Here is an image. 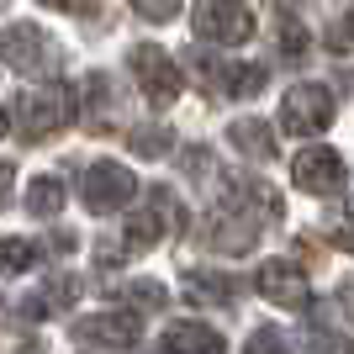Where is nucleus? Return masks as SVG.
<instances>
[{
	"instance_id": "6",
	"label": "nucleus",
	"mask_w": 354,
	"mask_h": 354,
	"mask_svg": "<svg viewBox=\"0 0 354 354\" xmlns=\"http://www.w3.org/2000/svg\"><path fill=\"white\" fill-rule=\"evenodd\" d=\"M133 175L122 169V164H111V159H101V164H90V175H85V207L90 212H117V207H127L133 201Z\"/></svg>"
},
{
	"instance_id": "12",
	"label": "nucleus",
	"mask_w": 354,
	"mask_h": 354,
	"mask_svg": "<svg viewBox=\"0 0 354 354\" xmlns=\"http://www.w3.org/2000/svg\"><path fill=\"white\" fill-rule=\"evenodd\" d=\"M32 265H37V249L27 238H0V275H21Z\"/></svg>"
},
{
	"instance_id": "19",
	"label": "nucleus",
	"mask_w": 354,
	"mask_h": 354,
	"mask_svg": "<svg viewBox=\"0 0 354 354\" xmlns=\"http://www.w3.org/2000/svg\"><path fill=\"white\" fill-rule=\"evenodd\" d=\"M127 296H133L138 307H164V286H148V281H138Z\"/></svg>"
},
{
	"instance_id": "4",
	"label": "nucleus",
	"mask_w": 354,
	"mask_h": 354,
	"mask_svg": "<svg viewBox=\"0 0 354 354\" xmlns=\"http://www.w3.org/2000/svg\"><path fill=\"white\" fill-rule=\"evenodd\" d=\"M69 90L64 85H48V90H27L21 95V127H27V138H48L59 133L64 122H69Z\"/></svg>"
},
{
	"instance_id": "3",
	"label": "nucleus",
	"mask_w": 354,
	"mask_h": 354,
	"mask_svg": "<svg viewBox=\"0 0 354 354\" xmlns=\"http://www.w3.org/2000/svg\"><path fill=\"white\" fill-rule=\"evenodd\" d=\"M291 180H296V191H307V196H339L344 191V159L333 148H307V153L291 159Z\"/></svg>"
},
{
	"instance_id": "10",
	"label": "nucleus",
	"mask_w": 354,
	"mask_h": 354,
	"mask_svg": "<svg viewBox=\"0 0 354 354\" xmlns=\"http://www.w3.org/2000/svg\"><path fill=\"white\" fill-rule=\"evenodd\" d=\"M185 291H191V301H233L238 286L227 281V275H207V270H196L191 281H185Z\"/></svg>"
},
{
	"instance_id": "11",
	"label": "nucleus",
	"mask_w": 354,
	"mask_h": 354,
	"mask_svg": "<svg viewBox=\"0 0 354 354\" xmlns=\"http://www.w3.org/2000/svg\"><path fill=\"white\" fill-rule=\"evenodd\" d=\"M233 143L249 148L254 159H270V153H275V138H270L265 122H233Z\"/></svg>"
},
{
	"instance_id": "23",
	"label": "nucleus",
	"mask_w": 354,
	"mask_h": 354,
	"mask_svg": "<svg viewBox=\"0 0 354 354\" xmlns=\"http://www.w3.org/2000/svg\"><path fill=\"white\" fill-rule=\"evenodd\" d=\"M0 133H6V111H0Z\"/></svg>"
},
{
	"instance_id": "16",
	"label": "nucleus",
	"mask_w": 354,
	"mask_h": 354,
	"mask_svg": "<svg viewBox=\"0 0 354 354\" xmlns=\"http://www.w3.org/2000/svg\"><path fill=\"white\" fill-rule=\"evenodd\" d=\"M333 243H339V249H349V254H354V201H344L339 222H333Z\"/></svg>"
},
{
	"instance_id": "20",
	"label": "nucleus",
	"mask_w": 354,
	"mask_h": 354,
	"mask_svg": "<svg viewBox=\"0 0 354 354\" xmlns=\"http://www.w3.org/2000/svg\"><path fill=\"white\" fill-rule=\"evenodd\" d=\"M143 16H153V21H164V16H175L180 11V0H133Z\"/></svg>"
},
{
	"instance_id": "22",
	"label": "nucleus",
	"mask_w": 354,
	"mask_h": 354,
	"mask_svg": "<svg viewBox=\"0 0 354 354\" xmlns=\"http://www.w3.org/2000/svg\"><path fill=\"white\" fill-rule=\"evenodd\" d=\"M6 191H11V164H0V201H6Z\"/></svg>"
},
{
	"instance_id": "18",
	"label": "nucleus",
	"mask_w": 354,
	"mask_h": 354,
	"mask_svg": "<svg viewBox=\"0 0 354 354\" xmlns=\"http://www.w3.org/2000/svg\"><path fill=\"white\" fill-rule=\"evenodd\" d=\"M281 48H286V53H301V48H307V32H301L296 16H286V21H281Z\"/></svg>"
},
{
	"instance_id": "9",
	"label": "nucleus",
	"mask_w": 354,
	"mask_h": 354,
	"mask_svg": "<svg viewBox=\"0 0 354 354\" xmlns=\"http://www.w3.org/2000/svg\"><path fill=\"white\" fill-rule=\"evenodd\" d=\"M164 349H169V354H222V339L212 333L207 323H169Z\"/></svg>"
},
{
	"instance_id": "21",
	"label": "nucleus",
	"mask_w": 354,
	"mask_h": 354,
	"mask_svg": "<svg viewBox=\"0 0 354 354\" xmlns=\"http://www.w3.org/2000/svg\"><path fill=\"white\" fill-rule=\"evenodd\" d=\"M48 6H59V11H74V16L95 11V0H48Z\"/></svg>"
},
{
	"instance_id": "1",
	"label": "nucleus",
	"mask_w": 354,
	"mask_h": 354,
	"mask_svg": "<svg viewBox=\"0 0 354 354\" xmlns=\"http://www.w3.org/2000/svg\"><path fill=\"white\" fill-rule=\"evenodd\" d=\"M328 122H333V95L323 85H296L286 90L281 101V127L291 138H312V133H328Z\"/></svg>"
},
{
	"instance_id": "2",
	"label": "nucleus",
	"mask_w": 354,
	"mask_h": 354,
	"mask_svg": "<svg viewBox=\"0 0 354 354\" xmlns=\"http://www.w3.org/2000/svg\"><path fill=\"white\" fill-rule=\"evenodd\" d=\"M191 21H196V37H207V43H243L254 32V16H249V6H238V0H201L191 11Z\"/></svg>"
},
{
	"instance_id": "14",
	"label": "nucleus",
	"mask_w": 354,
	"mask_h": 354,
	"mask_svg": "<svg viewBox=\"0 0 354 354\" xmlns=\"http://www.w3.org/2000/svg\"><path fill=\"white\" fill-rule=\"evenodd\" d=\"M243 354H291V344H286L281 328H254L249 344H243Z\"/></svg>"
},
{
	"instance_id": "17",
	"label": "nucleus",
	"mask_w": 354,
	"mask_h": 354,
	"mask_svg": "<svg viewBox=\"0 0 354 354\" xmlns=\"http://www.w3.org/2000/svg\"><path fill=\"white\" fill-rule=\"evenodd\" d=\"M328 48H333V53H354V11L344 16L333 32H328Z\"/></svg>"
},
{
	"instance_id": "13",
	"label": "nucleus",
	"mask_w": 354,
	"mask_h": 354,
	"mask_svg": "<svg viewBox=\"0 0 354 354\" xmlns=\"http://www.w3.org/2000/svg\"><path fill=\"white\" fill-rule=\"evenodd\" d=\"M59 207H64V185H59V180H32V185H27V212L53 217Z\"/></svg>"
},
{
	"instance_id": "7",
	"label": "nucleus",
	"mask_w": 354,
	"mask_h": 354,
	"mask_svg": "<svg viewBox=\"0 0 354 354\" xmlns=\"http://www.w3.org/2000/svg\"><path fill=\"white\" fill-rule=\"evenodd\" d=\"M138 312H95V317H80L74 323V339L80 344H101V349H133L138 344Z\"/></svg>"
},
{
	"instance_id": "15",
	"label": "nucleus",
	"mask_w": 354,
	"mask_h": 354,
	"mask_svg": "<svg viewBox=\"0 0 354 354\" xmlns=\"http://www.w3.org/2000/svg\"><path fill=\"white\" fill-rule=\"evenodd\" d=\"M307 349H312V354H354V344L344 339V333H328V328H317V333L307 339Z\"/></svg>"
},
{
	"instance_id": "5",
	"label": "nucleus",
	"mask_w": 354,
	"mask_h": 354,
	"mask_svg": "<svg viewBox=\"0 0 354 354\" xmlns=\"http://www.w3.org/2000/svg\"><path fill=\"white\" fill-rule=\"evenodd\" d=\"M259 296L265 301H275V307H291V312H301L312 301V286H307V275L291 265V259H270V265H259Z\"/></svg>"
},
{
	"instance_id": "8",
	"label": "nucleus",
	"mask_w": 354,
	"mask_h": 354,
	"mask_svg": "<svg viewBox=\"0 0 354 354\" xmlns=\"http://www.w3.org/2000/svg\"><path fill=\"white\" fill-rule=\"evenodd\" d=\"M133 64H138V80H143V90H148V101H153V106H169L180 95V69L169 64L164 48H138Z\"/></svg>"
}]
</instances>
